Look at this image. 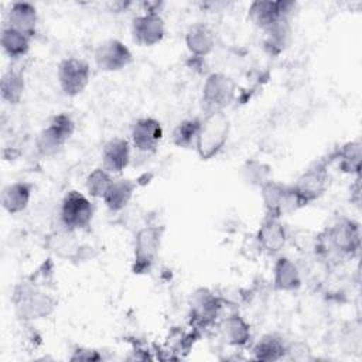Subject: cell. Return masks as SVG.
Returning a JSON list of instances; mask_svg holds the SVG:
<instances>
[{
  "label": "cell",
  "mask_w": 362,
  "mask_h": 362,
  "mask_svg": "<svg viewBox=\"0 0 362 362\" xmlns=\"http://www.w3.org/2000/svg\"><path fill=\"white\" fill-rule=\"evenodd\" d=\"M230 132V122L225 112L206 113L201 120L195 151L201 160H211L225 147Z\"/></svg>",
  "instance_id": "obj_1"
},
{
  "label": "cell",
  "mask_w": 362,
  "mask_h": 362,
  "mask_svg": "<svg viewBox=\"0 0 362 362\" xmlns=\"http://www.w3.org/2000/svg\"><path fill=\"white\" fill-rule=\"evenodd\" d=\"M74 132L75 123L69 115H54L35 140L37 151L44 157H52L58 154L64 148L65 143L71 139Z\"/></svg>",
  "instance_id": "obj_2"
},
{
  "label": "cell",
  "mask_w": 362,
  "mask_h": 362,
  "mask_svg": "<svg viewBox=\"0 0 362 362\" xmlns=\"http://www.w3.org/2000/svg\"><path fill=\"white\" fill-rule=\"evenodd\" d=\"M235 92L236 85L230 76L222 72H214L208 75L202 86V110L205 115L214 112H225V109L232 103Z\"/></svg>",
  "instance_id": "obj_3"
},
{
  "label": "cell",
  "mask_w": 362,
  "mask_h": 362,
  "mask_svg": "<svg viewBox=\"0 0 362 362\" xmlns=\"http://www.w3.org/2000/svg\"><path fill=\"white\" fill-rule=\"evenodd\" d=\"M13 300L18 317L23 320L48 317L57 305L55 300L49 294L42 293L28 284L17 286Z\"/></svg>",
  "instance_id": "obj_4"
},
{
  "label": "cell",
  "mask_w": 362,
  "mask_h": 362,
  "mask_svg": "<svg viewBox=\"0 0 362 362\" xmlns=\"http://www.w3.org/2000/svg\"><path fill=\"white\" fill-rule=\"evenodd\" d=\"M93 218V205L79 191H68L61 202L59 219L64 229L81 230L90 225Z\"/></svg>",
  "instance_id": "obj_5"
},
{
  "label": "cell",
  "mask_w": 362,
  "mask_h": 362,
  "mask_svg": "<svg viewBox=\"0 0 362 362\" xmlns=\"http://www.w3.org/2000/svg\"><path fill=\"white\" fill-rule=\"evenodd\" d=\"M163 232L161 226H144L136 233L133 273L143 274L150 272L161 246Z\"/></svg>",
  "instance_id": "obj_6"
},
{
  "label": "cell",
  "mask_w": 362,
  "mask_h": 362,
  "mask_svg": "<svg viewBox=\"0 0 362 362\" xmlns=\"http://www.w3.org/2000/svg\"><path fill=\"white\" fill-rule=\"evenodd\" d=\"M57 79L64 95L74 98L81 95L90 81L88 61L78 57L64 58L57 69Z\"/></svg>",
  "instance_id": "obj_7"
},
{
  "label": "cell",
  "mask_w": 362,
  "mask_h": 362,
  "mask_svg": "<svg viewBox=\"0 0 362 362\" xmlns=\"http://www.w3.org/2000/svg\"><path fill=\"white\" fill-rule=\"evenodd\" d=\"M329 184V175L325 163H315L307 168L291 185L301 201L308 205L310 202L318 199L327 189Z\"/></svg>",
  "instance_id": "obj_8"
},
{
  "label": "cell",
  "mask_w": 362,
  "mask_h": 362,
  "mask_svg": "<svg viewBox=\"0 0 362 362\" xmlns=\"http://www.w3.org/2000/svg\"><path fill=\"white\" fill-rule=\"evenodd\" d=\"M93 58L100 71L116 72L126 68L132 62L133 55L124 42L117 38H107L98 44Z\"/></svg>",
  "instance_id": "obj_9"
},
{
  "label": "cell",
  "mask_w": 362,
  "mask_h": 362,
  "mask_svg": "<svg viewBox=\"0 0 362 362\" xmlns=\"http://www.w3.org/2000/svg\"><path fill=\"white\" fill-rule=\"evenodd\" d=\"M296 3L279 0V1H253L247 8L249 20L263 31L274 24L288 20Z\"/></svg>",
  "instance_id": "obj_10"
},
{
  "label": "cell",
  "mask_w": 362,
  "mask_h": 362,
  "mask_svg": "<svg viewBox=\"0 0 362 362\" xmlns=\"http://www.w3.org/2000/svg\"><path fill=\"white\" fill-rule=\"evenodd\" d=\"M328 243L344 256H354L361 246L359 225L348 218L338 219L327 233Z\"/></svg>",
  "instance_id": "obj_11"
},
{
  "label": "cell",
  "mask_w": 362,
  "mask_h": 362,
  "mask_svg": "<svg viewBox=\"0 0 362 362\" xmlns=\"http://www.w3.org/2000/svg\"><path fill=\"white\" fill-rule=\"evenodd\" d=\"M133 40L143 47H153L163 41L165 35V24L160 13L143 11L132 21Z\"/></svg>",
  "instance_id": "obj_12"
},
{
  "label": "cell",
  "mask_w": 362,
  "mask_h": 362,
  "mask_svg": "<svg viewBox=\"0 0 362 362\" xmlns=\"http://www.w3.org/2000/svg\"><path fill=\"white\" fill-rule=\"evenodd\" d=\"M163 126L160 120L146 116L139 117L130 130L132 144L141 153H154L163 139Z\"/></svg>",
  "instance_id": "obj_13"
},
{
  "label": "cell",
  "mask_w": 362,
  "mask_h": 362,
  "mask_svg": "<svg viewBox=\"0 0 362 362\" xmlns=\"http://www.w3.org/2000/svg\"><path fill=\"white\" fill-rule=\"evenodd\" d=\"M191 318L197 325H208L215 321L221 310V300L206 288H199L191 298Z\"/></svg>",
  "instance_id": "obj_14"
},
{
  "label": "cell",
  "mask_w": 362,
  "mask_h": 362,
  "mask_svg": "<svg viewBox=\"0 0 362 362\" xmlns=\"http://www.w3.org/2000/svg\"><path fill=\"white\" fill-rule=\"evenodd\" d=\"M130 163V143L123 137L110 139L102 148V168L120 174Z\"/></svg>",
  "instance_id": "obj_15"
},
{
  "label": "cell",
  "mask_w": 362,
  "mask_h": 362,
  "mask_svg": "<svg viewBox=\"0 0 362 362\" xmlns=\"http://www.w3.org/2000/svg\"><path fill=\"white\" fill-rule=\"evenodd\" d=\"M256 239L259 246L270 255L281 250L286 243V229L280 218L266 215L259 226Z\"/></svg>",
  "instance_id": "obj_16"
},
{
  "label": "cell",
  "mask_w": 362,
  "mask_h": 362,
  "mask_svg": "<svg viewBox=\"0 0 362 362\" xmlns=\"http://www.w3.org/2000/svg\"><path fill=\"white\" fill-rule=\"evenodd\" d=\"M38 14L34 4L27 1H16L10 6L7 25L33 38L37 33Z\"/></svg>",
  "instance_id": "obj_17"
},
{
  "label": "cell",
  "mask_w": 362,
  "mask_h": 362,
  "mask_svg": "<svg viewBox=\"0 0 362 362\" xmlns=\"http://www.w3.org/2000/svg\"><path fill=\"white\" fill-rule=\"evenodd\" d=\"M33 185L25 181H16L7 184L1 189V206L6 212L14 215L23 212L31 199Z\"/></svg>",
  "instance_id": "obj_18"
},
{
  "label": "cell",
  "mask_w": 362,
  "mask_h": 362,
  "mask_svg": "<svg viewBox=\"0 0 362 362\" xmlns=\"http://www.w3.org/2000/svg\"><path fill=\"white\" fill-rule=\"evenodd\" d=\"M185 45L195 57H205L215 47V33L205 23H194L185 33Z\"/></svg>",
  "instance_id": "obj_19"
},
{
  "label": "cell",
  "mask_w": 362,
  "mask_h": 362,
  "mask_svg": "<svg viewBox=\"0 0 362 362\" xmlns=\"http://www.w3.org/2000/svg\"><path fill=\"white\" fill-rule=\"evenodd\" d=\"M136 182L130 178L113 180L106 194L103 195V202L112 212H119L127 206L136 191Z\"/></svg>",
  "instance_id": "obj_20"
},
{
  "label": "cell",
  "mask_w": 362,
  "mask_h": 362,
  "mask_svg": "<svg viewBox=\"0 0 362 362\" xmlns=\"http://www.w3.org/2000/svg\"><path fill=\"white\" fill-rule=\"evenodd\" d=\"M273 284L280 291H294L301 286V276L297 266L284 256H280L273 266Z\"/></svg>",
  "instance_id": "obj_21"
},
{
  "label": "cell",
  "mask_w": 362,
  "mask_h": 362,
  "mask_svg": "<svg viewBox=\"0 0 362 362\" xmlns=\"http://www.w3.org/2000/svg\"><path fill=\"white\" fill-rule=\"evenodd\" d=\"M288 185H284L281 182L269 180L266 181L260 189H262V201L266 209V215L270 216H283V204L286 199Z\"/></svg>",
  "instance_id": "obj_22"
},
{
  "label": "cell",
  "mask_w": 362,
  "mask_h": 362,
  "mask_svg": "<svg viewBox=\"0 0 362 362\" xmlns=\"http://www.w3.org/2000/svg\"><path fill=\"white\" fill-rule=\"evenodd\" d=\"M30 37L11 28L10 25H4L1 30L0 44L4 54L11 59L23 58L30 49Z\"/></svg>",
  "instance_id": "obj_23"
},
{
  "label": "cell",
  "mask_w": 362,
  "mask_h": 362,
  "mask_svg": "<svg viewBox=\"0 0 362 362\" xmlns=\"http://www.w3.org/2000/svg\"><path fill=\"white\" fill-rule=\"evenodd\" d=\"M24 74L18 69L10 68L7 69L0 82V93L1 99L10 105H17L24 93Z\"/></svg>",
  "instance_id": "obj_24"
},
{
  "label": "cell",
  "mask_w": 362,
  "mask_h": 362,
  "mask_svg": "<svg viewBox=\"0 0 362 362\" xmlns=\"http://www.w3.org/2000/svg\"><path fill=\"white\" fill-rule=\"evenodd\" d=\"M221 331L225 339L235 346H243L250 339V327L238 314L226 317L221 324Z\"/></svg>",
  "instance_id": "obj_25"
},
{
  "label": "cell",
  "mask_w": 362,
  "mask_h": 362,
  "mask_svg": "<svg viewBox=\"0 0 362 362\" xmlns=\"http://www.w3.org/2000/svg\"><path fill=\"white\" fill-rule=\"evenodd\" d=\"M287 351L288 348L280 337L274 334H267L256 342L253 348V356L259 361H279L284 358Z\"/></svg>",
  "instance_id": "obj_26"
},
{
  "label": "cell",
  "mask_w": 362,
  "mask_h": 362,
  "mask_svg": "<svg viewBox=\"0 0 362 362\" xmlns=\"http://www.w3.org/2000/svg\"><path fill=\"white\" fill-rule=\"evenodd\" d=\"M199 117H189L181 120L171 133V141L180 148H195L198 132L201 127Z\"/></svg>",
  "instance_id": "obj_27"
},
{
  "label": "cell",
  "mask_w": 362,
  "mask_h": 362,
  "mask_svg": "<svg viewBox=\"0 0 362 362\" xmlns=\"http://www.w3.org/2000/svg\"><path fill=\"white\" fill-rule=\"evenodd\" d=\"M48 247L59 257L74 259L79 253V243L75 239L74 230L62 229L48 236Z\"/></svg>",
  "instance_id": "obj_28"
},
{
  "label": "cell",
  "mask_w": 362,
  "mask_h": 362,
  "mask_svg": "<svg viewBox=\"0 0 362 362\" xmlns=\"http://www.w3.org/2000/svg\"><path fill=\"white\" fill-rule=\"evenodd\" d=\"M337 158H338V165L341 171L346 174H355L359 177L361 158H362L359 140L348 141L344 146H341V148L338 150Z\"/></svg>",
  "instance_id": "obj_29"
},
{
  "label": "cell",
  "mask_w": 362,
  "mask_h": 362,
  "mask_svg": "<svg viewBox=\"0 0 362 362\" xmlns=\"http://www.w3.org/2000/svg\"><path fill=\"white\" fill-rule=\"evenodd\" d=\"M112 182H113L112 174L102 167L92 170L85 180L86 191L93 198H103V195L106 194Z\"/></svg>",
  "instance_id": "obj_30"
},
{
  "label": "cell",
  "mask_w": 362,
  "mask_h": 362,
  "mask_svg": "<svg viewBox=\"0 0 362 362\" xmlns=\"http://www.w3.org/2000/svg\"><path fill=\"white\" fill-rule=\"evenodd\" d=\"M266 33V45L270 47L272 49H276V51H281L287 42H288V38H290V23L288 20H283L277 24H274L273 27L264 30Z\"/></svg>",
  "instance_id": "obj_31"
},
{
  "label": "cell",
  "mask_w": 362,
  "mask_h": 362,
  "mask_svg": "<svg viewBox=\"0 0 362 362\" xmlns=\"http://www.w3.org/2000/svg\"><path fill=\"white\" fill-rule=\"evenodd\" d=\"M243 175L247 182L256 184L259 187L269 181V170L264 164L259 161H247L243 167Z\"/></svg>",
  "instance_id": "obj_32"
},
{
  "label": "cell",
  "mask_w": 362,
  "mask_h": 362,
  "mask_svg": "<svg viewBox=\"0 0 362 362\" xmlns=\"http://www.w3.org/2000/svg\"><path fill=\"white\" fill-rule=\"evenodd\" d=\"M89 354H82V351L81 349H78V351H75V355H72L71 356V359H85V361H98V359H100V355H98L96 354V351H89V349H86Z\"/></svg>",
  "instance_id": "obj_33"
}]
</instances>
